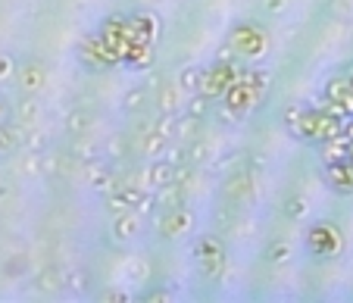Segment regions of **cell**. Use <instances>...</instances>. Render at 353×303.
<instances>
[{
    "label": "cell",
    "mask_w": 353,
    "mask_h": 303,
    "mask_svg": "<svg viewBox=\"0 0 353 303\" xmlns=\"http://www.w3.org/2000/svg\"><path fill=\"white\" fill-rule=\"evenodd\" d=\"M132 32H134V41H138V44H150V48H154L157 38H160V22H157L154 16H134Z\"/></svg>",
    "instance_id": "52a82bcc"
},
{
    "label": "cell",
    "mask_w": 353,
    "mask_h": 303,
    "mask_svg": "<svg viewBox=\"0 0 353 303\" xmlns=\"http://www.w3.org/2000/svg\"><path fill=\"white\" fill-rule=\"evenodd\" d=\"M347 154H350V138L347 135H334V138H325V141H322V160L325 163L347 160Z\"/></svg>",
    "instance_id": "ba28073f"
},
{
    "label": "cell",
    "mask_w": 353,
    "mask_h": 303,
    "mask_svg": "<svg viewBox=\"0 0 353 303\" xmlns=\"http://www.w3.org/2000/svg\"><path fill=\"white\" fill-rule=\"evenodd\" d=\"M228 44H232V50L238 56H244V60H256V56L266 54L269 41L256 25H238L232 34H228Z\"/></svg>",
    "instance_id": "3957f363"
},
{
    "label": "cell",
    "mask_w": 353,
    "mask_h": 303,
    "mask_svg": "<svg viewBox=\"0 0 353 303\" xmlns=\"http://www.w3.org/2000/svg\"><path fill=\"white\" fill-rule=\"evenodd\" d=\"M263 91H266V75L263 72L238 75V81L225 91V107L232 109V113H247V109L263 97Z\"/></svg>",
    "instance_id": "6da1fadb"
},
{
    "label": "cell",
    "mask_w": 353,
    "mask_h": 303,
    "mask_svg": "<svg viewBox=\"0 0 353 303\" xmlns=\"http://www.w3.org/2000/svg\"><path fill=\"white\" fill-rule=\"evenodd\" d=\"M185 229H188V216L181 213V209H169L166 219H163V235L175 238V235H181Z\"/></svg>",
    "instance_id": "9c48e42d"
},
{
    "label": "cell",
    "mask_w": 353,
    "mask_h": 303,
    "mask_svg": "<svg viewBox=\"0 0 353 303\" xmlns=\"http://www.w3.org/2000/svg\"><path fill=\"white\" fill-rule=\"evenodd\" d=\"M341 231L334 229L332 222H322V225H313L307 235V247L313 256H319V260H328V256H334L341 250Z\"/></svg>",
    "instance_id": "277c9868"
},
{
    "label": "cell",
    "mask_w": 353,
    "mask_h": 303,
    "mask_svg": "<svg viewBox=\"0 0 353 303\" xmlns=\"http://www.w3.org/2000/svg\"><path fill=\"white\" fill-rule=\"evenodd\" d=\"M238 75L241 72L234 69V63L219 60L200 75V91H203V97H225V91L238 81Z\"/></svg>",
    "instance_id": "7a4b0ae2"
},
{
    "label": "cell",
    "mask_w": 353,
    "mask_h": 303,
    "mask_svg": "<svg viewBox=\"0 0 353 303\" xmlns=\"http://www.w3.org/2000/svg\"><path fill=\"white\" fill-rule=\"evenodd\" d=\"M325 182L338 194H353V160L350 156L338 163H325Z\"/></svg>",
    "instance_id": "5b68a950"
},
{
    "label": "cell",
    "mask_w": 353,
    "mask_h": 303,
    "mask_svg": "<svg viewBox=\"0 0 353 303\" xmlns=\"http://www.w3.org/2000/svg\"><path fill=\"white\" fill-rule=\"evenodd\" d=\"M266 7H269V10H275V7H281V0H269Z\"/></svg>",
    "instance_id": "8fae6325"
},
{
    "label": "cell",
    "mask_w": 353,
    "mask_h": 303,
    "mask_svg": "<svg viewBox=\"0 0 353 303\" xmlns=\"http://www.w3.org/2000/svg\"><path fill=\"white\" fill-rule=\"evenodd\" d=\"M194 253H197L200 266H203V272L207 275H216V272L222 269V263H225V253H222V244L216 241V238H200L197 247H194Z\"/></svg>",
    "instance_id": "8992f818"
},
{
    "label": "cell",
    "mask_w": 353,
    "mask_h": 303,
    "mask_svg": "<svg viewBox=\"0 0 353 303\" xmlns=\"http://www.w3.org/2000/svg\"><path fill=\"white\" fill-rule=\"evenodd\" d=\"M138 225H141V216L138 213H128V209H125V213L116 219V235H119V238H132L134 231H138Z\"/></svg>",
    "instance_id": "30bf717a"
}]
</instances>
